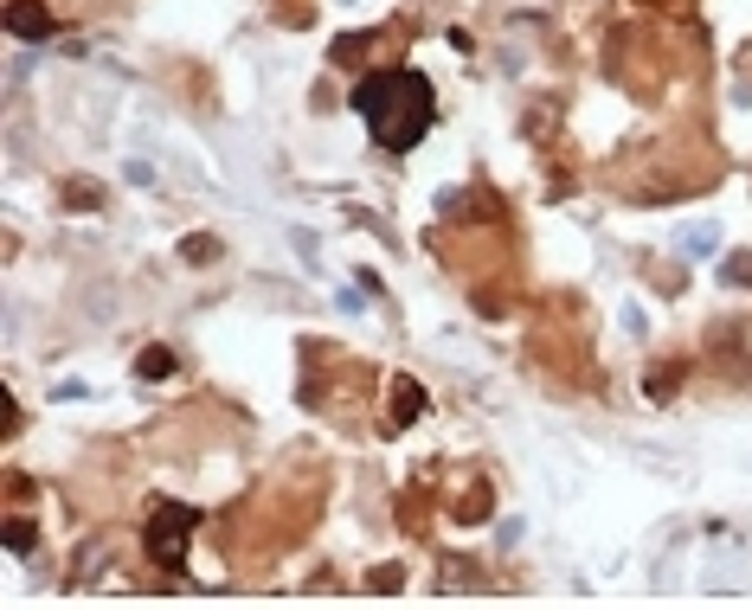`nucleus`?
Segmentation results:
<instances>
[{
    "label": "nucleus",
    "instance_id": "obj_1",
    "mask_svg": "<svg viewBox=\"0 0 752 610\" xmlns=\"http://www.w3.org/2000/svg\"><path fill=\"white\" fill-rule=\"evenodd\" d=\"M354 110L367 116L380 148H411L431 129V84L418 71H380L354 90Z\"/></svg>",
    "mask_w": 752,
    "mask_h": 610
},
{
    "label": "nucleus",
    "instance_id": "obj_2",
    "mask_svg": "<svg viewBox=\"0 0 752 610\" xmlns=\"http://www.w3.org/2000/svg\"><path fill=\"white\" fill-rule=\"evenodd\" d=\"M194 527H200L194 508H181V501L155 508V521H148V559H155L161 572H181V565H187V540H194Z\"/></svg>",
    "mask_w": 752,
    "mask_h": 610
},
{
    "label": "nucleus",
    "instance_id": "obj_3",
    "mask_svg": "<svg viewBox=\"0 0 752 610\" xmlns=\"http://www.w3.org/2000/svg\"><path fill=\"white\" fill-rule=\"evenodd\" d=\"M7 26H13L20 39H46V33H52V13H46L39 0H13V13H7Z\"/></svg>",
    "mask_w": 752,
    "mask_h": 610
},
{
    "label": "nucleus",
    "instance_id": "obj_4",
    "mask_svg": "<svg viewBox=\"0 0 752 610\" xmlns=\"http://www.w3.org/2000/svg\"><path fill=\"white\" fill-rule=\"evenodd\" d=\"M136 373L141 379H168V373H174V353H168V347H141Z\"/></svg>",
    "mask_w": 752,
    "mask_h": 610
},
{
    "label": "nucleus",
    "instance_id": "obj_5",
    "mask_svg": "<svg viewBox=\"0 0 752 610\" xmlns=\"http://www.w3.org/2000/svg\"><path fill=\"white\" fill-rule=\"evenodd\" d=\"M393 411H399V424H411V418H418V411H424V393H418V386H399V393H393Z\"/></svg>",
    "mask_w": 752,
    "mask_h": 610
},
{
    "label": "nucleus",
    "instance_id": "obj_6",
    "mask_svg": "<svg viewBox=\"0 0 752 610\" xmlns=\"http://www.w3.org/2000/svg\"><path fill=\"white\" fill-rule=\"evenodd\" d=\"M714 238H720L714 225H694V232H682V245H688V251H714Z\"/></svg>",
    "mask_w": 752,
    "mask_h": 610
},
{
    "label": "nucleus",
    "instance_id": "obj_7",
    "mask_svg": "<svg viewBox=\"0 0 752 610\" xmlns=\"http://www.w3.org/2000/svg\"><path fill=\"white\" fill-rule=\"evenodd\" d=\"M7 546H13V552H26V546H33V527H26V521H13V527H7Z\"/></svg>",
    "mask_w": 752,
    "mask_h": 610
},
{
    "label": "nucleus",
    "instance_id": "obj_8",
    "mask_svg": "<svg viewBox=\"0 0 752 610\" xmlns=\"http://www.w3.org/2000/svg\"><path fill=\"white\" fill-rule=\"evenodd\" d=\"M727 276H733V283H752V258H733V271Z\"/></svg>",
    "mask_w": 752,
    "mask_h": 610
}]
</instances>
